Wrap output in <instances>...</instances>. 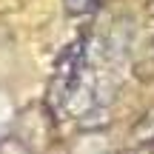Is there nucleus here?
Returning a JSON list of instances; mask_svg holds the SVG:
<instances>
[{"label": "nucleus", "mask_w": 154, "mask_h": 154, "mask_svg": "<svg viewBox=\"0 0 154 154\" xmlns=\"http://www.w3.org/2000/svg\"><path fill=\"white\" fill-rule=\"evenodd\" d=\"M14 123V106H11V100H9V94L6 91H0V134L6 131V128Z\"/></svg>", "instance_id": "obj_1"}, {"label": "nucleus", "mask_w": 154, "mask_h": 154, "mask_svg": "<svg viewBox=\"0 0 154 154\" xmlns=\"http://www.w3.org/2000/svg\"><path fill=\"white\" fill-rule=\"evenodd\" d=\"M63 3L72 14H86V11L97 9V0H63Z\"/></svg>", "instance_id": "obj_2"}]
</instances>
